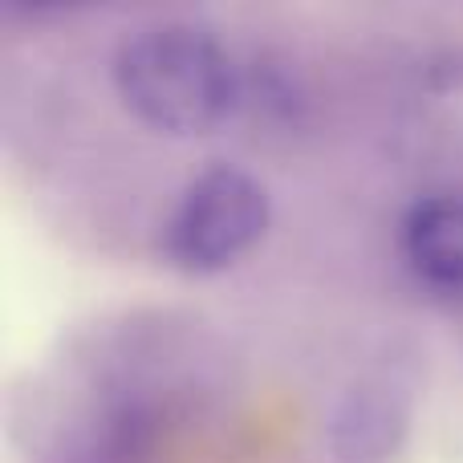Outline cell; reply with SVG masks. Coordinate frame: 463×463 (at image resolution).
I'll return each instance as SVG.
<instances>
[{
    "label": "cell",
    "instance_id": "1",
    "mask_svg": "<svg viewBox=\"0 0 463 463\" xmlns=\"http://www.w3.org/2000/svg\"><path fill=\"white\" fill-rule=\"evenodd\" d=\"M110 78L143 127L175 138L224 127L244 98L232 49L195 21L138 24L114 49Z\"/></svg>",
    "mask_w": 463,
    "mask_h": 463
},
{
    "label": "cell",
    "instance_id": "3",
    "mask_svg": "<svg viewBox=\"0 0 463 463\" xmlns=\"http://www.w3.org/2000/svg\"><path fill=\"white\" fill-rule=\"evenodd\" d=\"M411 431V394L391 378H358L329 415V451L337 463H386Z\"/></svg>",
    "mask_w": 463,
    "mask_h": 463
},
{
    "label": "cell",
    "instance_id": "4",
    "mask_svg": "<svg viewBox=\"0 0 463 463\" xmlns=\"http://www.w3.org/2000/svg\"><path fill=\"white\" fill-rule=\"evenodd\" d=\"M399 244L411 272L448 297H463V195L435 192L407 208Z\"/></svg>",
    "mask_w": 463,
    "mask_h": 463
},
{
    "label": "cell",
    "instance_id": "2",
    "mask_svg": "<svg viewBox=\"0 0 463 463\" xmlns=\"http://www.w3.org/2000/svg\"><path fill=\"white\" fill-rule=\"evenodd\" d=\"M269 220V187L236 163H212L179 192L163 224V256L171 269L192 277L224 272L260 244Z\"/></svg>",
    "mask_w": 463,
    "mask_h": 463
}]
</instances>
